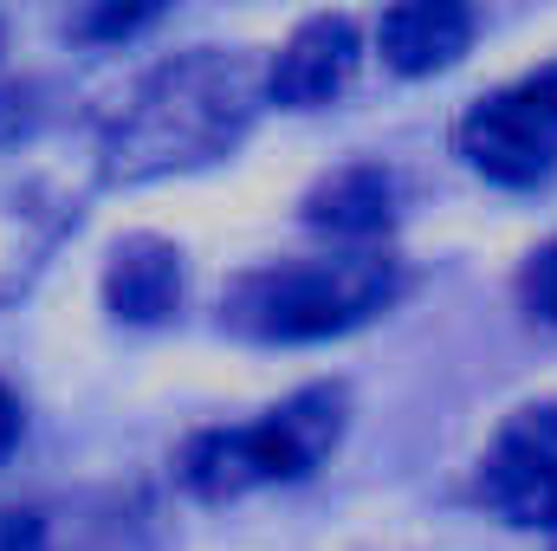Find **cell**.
<instances>
[{
  "mask_svg": "<svg viewBox=\"0 0 557 551\" xmlns=\"http://www.w3.org/2000/svg\"><path fill=\"white\" fill-rule=\"evenodd\" d=\"M260 98H267V72L253 52L195 46L162 59L131 91V105L104 118L111 182H156L234 156L260 118Z\"/></svg>",
  "mask_w": 557,
  "mask_h": 551,
  "instance_id": "cell-1",
  "label": "cell"
},
{
  "mask_svg": "<svg viewBox=\"0 0 557 551\" xmlns=\"http://www.w3.org/2000/svg\"><path fill=\"white\" fill-rule=\"evenodd\" d=\"M104 182L111 143L91 111H39L0 131V305L33 292Z\"/></svg>",
  "mask_w": 557,
  "mask_h": 551,
  "instance_id": "cell-2",
  "label": "cell"
},
{
  "mask_svg": "<svg viewBox=\"0 0 557 551\" xmlns=\"http://www.w3.org/2000/svg\"><path fill=\"white\" fill-rule=\"evenodd\" d=\"M403 298V260L357 247V254H324V260H273L227 285L221 318L240 338L260 344H318L337 331L370 325Z\"/></svg>",
  "mask_w": 557,
  "mask_h": 551,
  "instance_id": "cell-3",
  "label": "cell"
},
{
  "mask_svg": "<svg viewBox=\"0 0 557 551\" xmlns=\"http://www.w3.org/2000/svg\"><path fill=\"white\" fill-rule=\"evenodd\" d=\"M344 415H350L344 383H311V390L285 396L278 409H267L260 421L188 434L175 474H182V487L195 500H240L253 487L305 480V474H318L331 461V448L344 434Z\"/></svg>",
  "mask_w": 557,
  "mask_h": 551,
  "instance_id": "cell-4",
  "label": "cell"
},
{
  "mask_svg": "<svg viewBox=\"0 0 557 551\" xmlns=\"http://www.w3.org/2000/svg\"><path fill=\"white\" fill-rule=\"evenodd\" d=\"M454 143H460L467 169L499 188L545 182L557 169V65H539V72L486 91L480 105H467V118L454 124Z\"/></svg>",
  "mask_w": 557,
  "mask_h": 551,
  "instance_id": "cell-5",
  "label": "cell"
},
{
  "mask_svg": "<svg viewBox=\"0 0 557 551\" xmlns=\"http://www.w3.org/2000/svg\"><path fill=\"white\" fill-rule=\"evenodd\" d=\"M480 500L525 532L557 526V403L519 409L480 461Z\"/></svg>",
  "mask_w": 557,
  "mask_h": 551,
  "instance_id": "cell-6",
  "label": "cell"
},
{
  "mask_svg": "<svg viewBox=\"0 0 557 551\" xmlns=\"http://www.w3.org/2000/svg\"><path fill=\"white\" fill-rule=\"evenodd\" d=\"M357 59H363L357 20L350 13H318L278 46V59L267 65V98L285 105V111H318V105L350 91Z\"/></svg>",
  "mask_w": 557,
  "mask_h": 551,
  "instance_id": "cell-7",
  "label": "cell"
},
{
  "mask_svg": "<svg viewBox=\"0 0 557 551\" xmlns=\"http://www.w3.org/2000/svg\"><path fill=\"white\" fill-rule=\"evenodd\" d=\"M376 46L389 59V72L428 78L441 65H454L473 46V7L460 0H403L376 20Z\"/></svg>",
  "mask_w": 557,
  "mask_h": 551,
  "instance_id": "cell-8",
  "label": "cell"
},
{
  "mask_svg": "<svg viewBox=\"0 0 557 551\" xmlns=\"http://www.w3.org/2000/svg\"><path fill=\"white\" fill-rule=\"evenodd\" d=\"M104 305L124 325H162L182 305V247L162 234L117 241V254L104 267Z\"/></svg>",
  "mask_w": 557,
  "mask_h": 551,
  "instance_id": "cell-9",
  "label": "cell"
},
{
  "mask_svg": "<svg viewBox=\"0 0 557 551\" xmlns=\"http://www.w3.org/2000/svg\"><path fill=\"white\" fill-rule=\"evenodd\" d=\"M305 221L331 228L344 241H370L396 221V175L383 162H344L337 175H324L305 195Z\"/></svg>",
  "mask_w": 557,
  "mask_h": 551,
  "instance_id": "cell-10",
  "label": "cell"
},
{
  "mask_svg": "<svg viewBox=\"0 0 557 551\" xmlns=\"http://www.w3.org/2000/svg\"><path fill=\"white\" fill-rule=\"evenodd\" d=\"M0 551H52V519L33 506H0Z\"/></svg>",
  "mask_w": 557,
  "mask_h": 551,
  "instance_id": "cell-11",
  "label": "cell"
},
{
  "mask_svg": "<svg viewBox=\"0 0 557 551\" xmlns=\"http://www.w3.org/2000/svg\"><path fill=\"white\" fill-rule=\"evenodd\" d=\"M525 298H532L539 318H552L557 325V241L532 254V267H525Z\"/></svg>",
  "mask_w": 557,
  "mask_h": 551,
  "instance_id": "cell-12",
  "label": "cell"
},
{
  "mask_svg": "<svg viewBox=\"0 0 557 551\" xmlns=\"http://www.w3.org/2000/svg\"><path fill=\"white\" fill-rule=\"evenodd\" d=\"M156 20V7H124V13H91L85 20V33H137Z\"/></svg>",
  "mask_w": 557,
  "mask_h": 551,
  "instance_id": "cell-13",
  "label": "cell"
},
{
  "mask_svg": "<svg viewBox=\"0 0 557 551\" xmlns=\"http://www.w3.org/2000/svg\"><path fill=\"white\" fill-rule=\"evenodd\" d=\"M13 441H20V403H13V390H0V461Z\"/></svg>",
  "mask_w": 557,
  "mask_h": 551,
  "instance_id": "cell-14",
  "label": "cell"
}]
</instances>
